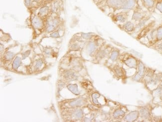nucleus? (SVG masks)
Returning <instances> with one entry per match:
<instances>
[{"instance_id": "obj_8", "label": "nucleus", "mask_w": 162, "mask_h": 122, "mask_svg": "<svg viewBox=\"0 0 162 122\" xmlns=\"http://www.w3.org/2000/svg\"><path fill=\"white\" fill-rule=\"evenodd\" d=\"M32 25L36 29H40L42 27V22L39 17L35 16L32 20Z\"/></svg>"}, {"instance_id": "obj_6", "label": "nucleus", "mask_w": 162, "mask_h": 122, "mask_svg": "<svg viewBox=\"0 0 162 122\" xmlns=\"http://www.w3.org/2000/svg\"><path fill=\"white\" fill-rule=\"evenodd\" d=\"M145 18V15L143 13L138 10L134 11L133 15L132 16V20L135 22H140V20H143Z\"/></svg>"}, {"instance_id": "obj_23", "label": "nucleus", "mask_w": 162, "mask_h": 122, "mask_svg": "<svg viewBox=\"0 0 162 122\" xmlns=\"http://www.w3.org/2000/svg\"><path fill=\"white\" fill-rule=\"evenodd\" d=\"M82 112L80 110H77L74 112L73 116L77 118H80L82 116Z\"/></svg>"}, {"instance_id": "obj_7", "label": "nucleus", "mask_w": 162, "mask_h": 122, "mask_svg": "<svg viewBox=\"0 0 162 122\" xmlns=\"http://www.w3.org/2000/svg\"><path fill=\"white\" fill-rule=\"evenodd\" d=\"M127 14L126 12H122L121 13L117 14L115 17V20L121 23H124L126 22L127 18Z\"/></svg>"}, {"instance_id": "obj_2", "label": "nucleus", "mask_w": 162, "mask_h": 122, "mask_svg": "<svg viewBox=\"0 0 162 122\" xmlns=\"http://www.w3.org/2000/svg\"><path fill=\"white\" fill-rule=\"evenodd\" d=\"M124 0H106L107 6L114 10H121Z\"/></svg>"}, {"instance_id": "obj_9", "label": "nucleus", "mask_w": 162, "mask_h": 122, "mask_svg": "<svg viewBox=\"0 0 162 122\" xmlns=\"http://www.w3.org/2000/svg\"><path fill=\"white\" fill-rule=\"evenodd\" d=\"M64 77L66 79L69 81L76 80L77 79V77L74 72H71L70 71H68L64 74Z\"/></svg>"}, {"instance_id": "obj_30", "label": "nucleus", "mask_w": 162, "mask_h": 122, "mask_svg": "<svg viewBox=\"0 0 162 122\" xmlns=\"http://www.w3.org/2000/svg\"><path fill=\"white\" fill-rule=\"evenodd\" d=\"M157 48L158 49L162 51V40H161L160 42L157 44Z\"/></svg>"}, {"instance_id": "obj_16", "label": "nucleus", "mask_w": 162, "mask_h": 122, "mask_svg": "<svg viewBox=\"0 0 162 122\" xmlns=\"http://www.w3.org/2000/svg\"><path fill=\"white\" fill-rule=\"evenodd\" d=\"M157 41H161L162 40V26L158 28L157 30Z\"/></svg>"}, {"instance_id": "obj_26", "label": "nucleus", "mask_w": 162, "mask_h": 122, "mask_svg": "<svg viewBox=\"0 0 162 122\" xmlns=\"http://www.w3.org/2000/svg\"><path fill=\"white\" fill-rule=\"evenodd\" d=\"M70 49H71V50H74V51L80 50V45H78V44H73L71 45V47H70Z\"/></svg>"}, {"instance_id": "obj_11", "label": "nucleus", "mask_w": 162, "mask_h": 122, "mask_svg": "<svg viewBox=\"0 0 162 122\" xmlns=\"http://www.w3.org/2000/svg\"><path fill=\"white\" fill-rule=\"evenodd\" d=\"M21 63H22L21 59L19 56H17L15 57L14 62L13 63V68L15 70H17V69L20 66Z\"/></svg>"}, {"instance_id": "obj_24", "label": "nucleus", "mask_w": 162, "mask_h": 122, "mask_svg": "<svg viewBox=\"0 0 162 122\" xmlns=\"http://www.w3.org/2000/svg\"><path fill=\"white\" fill-rule=\"evenodd\" d=\"M99 97V95L98 93L93 94V95H92V99H93V102L96 105H99V104L97 100V98Z\"/></svg>"}, {"instance_id": "obj_20", "label": "nucleus", "mask_w": 162, "mask_h": 122, "mask_svg": "<svg viewBox=\"0 0 162 122\" xmlns=\"http://www.w3.org/2000/svg\"><path fill=\"white\" fill-rule=\"evenodd\" d=\"M119 55V54L118 51H113V52H112L111 54L110 59L114 61L117 59Z\"/></svg>"}, {"instance_id": "obj_4", "label": "nucleus", "mask_w": 162, "mask_h": 122, "mask_svg": "<svg viewBox=\"0 0 162 122\" xmlns=\"http://www.w3.org/2000/svg\"><path fill=\"white\" fill-rule=\"evenodd\" d=\"M122 28L124 30L128 32H132L136 29L135 25L132 22L130 21L126 22L123 25H122Z\"/></svg>"}, {"instance_id": "obj_15", "label": "nucleus", "mask_w": 162, "mask_h": 122, "mask_svg": "<svg viewBox=\"0 0 162 122\" xmlns=\"http://www.w3.org/2000/svg\"><path fill=\"white\" fill-rule=\"evenodd\" d=\"M144 67L143 64H140V66H139V73L136 76V79L140 78V77H142V76L144 74Z\"/></svg>"}, {"instance_id": "obj_10", "label": "nucleus", "mask_w": 162, "mask_h": 122, "mask_svg": "<svg viewBox=\"0 0 162 122\" xmlns=\"http://www.w3.org/2000/svg\"><path fill=\"white\" fill-rule=\"evenodd\" d=\"M96 49V44L94 42H89L87 46V50L90 54H93Z\"/></svg>"}, {"instance_id": "obj_5", "label": "nucleus", "mask_w": 162, "mask_h": 122, "mask_svg": "<svg viewBox=\"0 0 162 122\" xmlns=\"http://www.w3.org/2000/svg\"><path fill=\"white\" fill-rule=\"evenodd\" d=\"M142 5L148 9L153 8L155 7L157 0H140Z\"/></svg>"}, {"instance_id": "obj_3", "label": "nucleus", "mask_w": 162, "mask_h": 122, "mask_svg": "<svg viewBox=\"0 0 162 122\" xmlns=\"http://www.w3.org/2000/svg\"><path fill=\"white\" fill-rule=\"evenodd\" d=\"M58 23H59V20L58 18H52L49 20L47 22V32H51L54 30L57 26L58 25Z\"/></svg>"}, {"instance_id": "obj_1", "label": "nucleus", "mask_w": 162, "mask_h": 122, "mask_svg": "<svg viewBox=\"0 0 162 122\" xmlns=\"http://www.w3.org/2000/svg\"><path fill=\"white\" fill-rule=\"evenodd\" d=\"M138 0H124L121 10L124 11L131 10L137 6Z\"/></svg>"}, {"instance_id": "obj_31", "label": "nucleus", "mask_w": 162, "mask_h": 122, "mask_svg": "<svg viewBox=\"0 0 162 122\" xmlns=\"http://www.w3.org/2000/svg\"><path fill=\"white\" fill-rule=\"evenodd\" d=\"M121 115H122V111H117L114 114V116L115 117H117Z\"/></svg>"}, {"instance_id": "obj_29", "label": "nucleus", "mask_w": 162, "mask_h": 122, "mask_svg": "<svg viewBox=\"0 0 162 122\" xmlns=\"http://www.w3.org/2000/svg\"><path fill=\"white\" fill-rule=\"evenodd\" d=\"M50 36L52 37H54V38H58L60 37L59 35V33L58 32H52V34H51L50 35Z\"/></svg>"}, {"instance_id": "obj_12", "label": "nucleus", "mask_w": 162, "mask_h": 122, "mask_svg": "<svg viewBox=\"0 0 162 122\" xmlns=\"http://www.w3.org/2000/svg\"><path fill=\"white\" fill-rule=\"evenodd\" d=\"M68 88L69 91H70L72 93L75 95H78L79 94L77 89V86L76 84H69L68 85Z\"/></svg>"}, {"instance_id": "obj_18", "label": "nucleus", "mask_w": 162, "mask_h": 122, "mask_svg": "<svg viewBox=\"0 0 162 122\" xmlns=\"http://www.w3.org/2000/svg\"><path fill=\"white\" fill-rule=\"evenodd\" d=\"M155 8L159 12L162 13V0H157L156 3Z\"/></svg>"}, {"instance_id": "obj_28", "label": "nucleus", "mask_w": 162, "mask_h": 122, "mask_svg": "<svg viewBox=\"0 0 162 122\" xmlns=\"http://www.w3.org/2000/svg\"><path fill=\"white\" fill-rule=\"evenodd\" d=\"M30 50H27V51L24 52L23 54H22V59H26L27 56H29V55L30 54Z\"/></svg>"}, {"instance_id": "obj_17", "label": "nucleus", "mask_w": 162, "mask_h": 122, "mask_svg": "<svg viewBox=\"0 0 162 122\" xmlns=\"http://www.w3.org/2000/svg\"><path fill=\"white\" fill-rule=\"evenodd\" d=\"M147 20L144 18L143 20H140V22H139V23L135 25V29H141L145 25L146 23Z\"/></svg>"}, {"instance_id": "obj_27", "label": "nucleus", "mask_w": 162, "mask_h": 122, "mask_svg": "<svg viewBox=\"0 0 162 122\" xmlns=\"http://www.w3.org/2000/svg\"><path fill=\"white\" fill-rule=\"evenodd\" d=\"M42 64H43V62L41 60H37V62H36V65H35V68L36 69L40 68L42 66Z\"/></svg>"}, {"instance_id": "obj_32", "label": "nucleus", "mask_w": 162, "mask_h": 122, "mask_svg": "<svg viewBox=\"0 0 162 122\" xmlns=\"http://www.w3.org/2000/svg\"><path fill=\"white\" fill-rule=\"evenodd\" d=\"M30 3H31V0H25V4L26 6L29 7L30 5Z\"/></svg>"}, {"instance_id": "obj_21", "label": "nucleus", "mask_w": 162, "mask_h": 122, "mask_svg": "<svg viewBox=\"0 0 162 122\" xmlns=\"http://www.w3.org/2000/svg\"><path fill=\"white\" fill-rule=\"evenodd\" d=\"M14 55H15V54L13 52H8L7 54H6V59L7 60H12L14 58Z\"/></svg>"}, {"instance_id": "obj_13", "label": "nucleus", "mask_w": 162, "mask_h": 122, "mask_svg": "<svg viewBox=\"0 0 162 122\" xmlns=\"http://www.w3.org/2000/svg\"><path fill=\"white\" fill-rule=\"evenodd\" d=\"M49 11V8L47 7V6L42 7L39 10V16H44L46 15L48 13Z\"/></svg>"}, {"instance_id": "obj_22", "label": "nucleus", "mask_w": 162, "mask_h": 122, "mask_svg": "<svg viewBox=\"0 0 162 122\" xmlns=\"http://www.w3.org/2000/svg\"><path fill=\"white\" fill-rule=\"evenodd\" d=\"M92 36H93V34L91 32L87 33V34H85V33L82 34V37L83 39H86V40H88L91 39Z\"/></svg>"}, {"instance_id": "obj_19", "label": "nucleus", "mask_w": 162, "mask_h": 122, "mask_svg": "<svg viewBox=\"0 0 162 122\" xmlns=\"http://www.w3.org/2000/svg\"><path fill=\"white\" fill-rule=\"evenodd\" d=\"M59 7H60V4H59V2L58 1H56V2H54L53 4V5H52V12L54 13H56V12H57L58 10L59 9Z\"/></svg>"}, {"instance_id": "obj_34", "label": "nucleus", "mask_w": 162, "mask_h": 122, "mask_svg": "<svg viewBox=\"0 0 162 122\" xmlns=\"http://www.w3.org/2000/svg\"><path fill=\"white\" fill-rule=\"evenodd\" d=\"M46 1H54V0H46Z\"/></svg>"}, {"instance_id": "obj_14", "label": "nucleus", "mask_w": 162, "mask_h": 122, "mask_svg": "<svg viewBox=\"0 0 162 122\" xmlns=\"http://www.w3.org/2000/svg\"><path fill=\"white\" fill-rule=\"evenodd\" d=\"M83 104V101L82 100H77L73 101L70 102L69 105L71 106H80Z\"/></svg>"}, {"instance_id": "obj_25", "label": "nucleus", "mask_w": 162, "mask_h": 122, "mask_svg": "<svg viewBox=\"0 0 162 122\" xmlns=\"http://www.w3.org/2000/svg\"><path fill=\"white\" fill-rule=\"evenodd\" d=\"M141 113H142V115L143 116V117L145 118H147L149 117V113L148 111L146 109H142L141 111Z\"/></svg>"}, {"instance_id": "obj_33", "label": "nucleus", "mask_w": 162, "mask_h": 122, "mask_svg": "<svg viewBox=\"0 0 162 122\" xmlns=\"http://www.w3.org/2000/svg\"><path fill=\"white\" fill-rule=\"evenodd\" d=\"M4 49V46L2 45V44H1V52H2V50Z\"/></svg>"}]
</instances>
